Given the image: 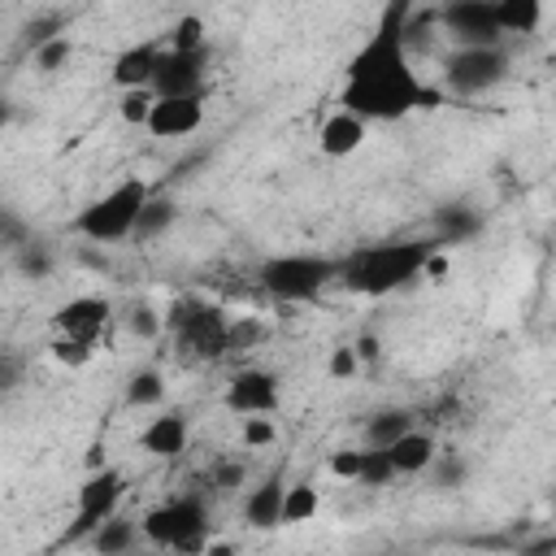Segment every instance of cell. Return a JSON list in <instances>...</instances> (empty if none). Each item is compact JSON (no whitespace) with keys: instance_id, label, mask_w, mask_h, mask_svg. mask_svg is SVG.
<instances>
[{"instance_id":"6da1fadb","label":"cell","mask_w":556,"mask_h":556,"mask_svg":"<svg viewBox=\"0 0 556 556\" xmlns=\"http://www.w3.org/2000/svg\"><path fill=\"white\" fill-rule=\"evenodd\" d=\"M439 252L434 239H391V243H365L348 256H339V282L356 295H395L413 278L426 274V261Z\"/></svg>"},{"instance_id":"7a4b0ae2","label":"cell","mask_w":556,"mask_h":556,"mask_svg":"<svg viewBox=\"0 0 556 556\" xmlns=\"http://www.w3.org/2000/svg\"><path fill=\"white\" fill-rule=\"evenodd\" d=\"M443 100H447V91L430 87L417 70L356 78V83H343V91H339L343 113H352L361 122H400V117H408L417 109H439Z\"/></svg>"},{"instance_id":"3957f363","label":"cell","mask_w":556,"mask_h":556,"mask_svg":"<svg viewBox=\"0 0 556 556\" xmlns=\"http://www.w3.org/2000/svg\"><path fill=\"white\" fill-rule=\"evenodd\" d=\"M256 282L278 304H304V300H317L326 287L339 282V256H321V252L265 256L256 269Z\"/></svg>"},{"instance_id":"277c9868","label":"cell","mask_w":556,"mask_h":556,"mask_svg":"<svg viewBox=\"0 0 556 556\" xmlns=\"http://www.w3.org/2000/svg\"><path fill=\"white\" fill-rule=\"evenodd\" d=\"M139 534L161 552L200 556L208 547V508L200 495H174L139 517Z\"/></svg>"},{"instance_id":"5b68a950","label":"cell","mask_w":556,"mask_h":556,"mask_svg":"<svg viewBox=\"0 0 556 556\" xmlns=\"http://www.w3.org/2000/svg\"><path fill=\"white\" fill-rule=\"evenodd\" d=\"M148 195H152V187L139 174L135 178H122L113 191H104L100 200H91L87 208H78V217L70 222V230L83 235L87 243H122V239H130L135 217L148 204Z\"/></svg>"},{"instance_id":"8992f818","label":"cell","mask_w":556,"mask_h":556,"mask_svg":"<svg viewBox=\"0 0 556 556\" xmlns=\"http://www.w3.org/2000/svg\"><path fill=\"white\" fill-rule=\"evenodd\" d=\"M161 321L169 326V334L178 339V348L187 356H195V361H222V356H230L226 352L230 317L217 304H208L200 295H182V300L169 304V313Z\"/></svg>"},{"instance_id":"52a82bcc","label":"cell","mask_w":556,"mask_h":556,"mask_svg":"<svg viewBox=\"0 0 556 556\" xmlns=\"http://www.w3.org/2000/svg\"><path fill=\"white\" fill-rule=\"evenodd\" d=\"M122 500H126V473L113 469V465L91 469V473L83 478L78 495H74V517H70L61 543H87L91 530H96L100 521H109V517L122 508Z\"/></svg>"},{"instance_id":"ba28073f","label":"cell","mask_w":556,"mask_h":556,"mask_svg":"<svg viewBox=\"0 0 556 556\" xmlns=\"http://www.w3.org/2000/svg\"><path fill=\"white\" fill-rule=\"evenodd\" d=\"M508 52L504 43L500 48H452L443 52V83L447 91L456 96H478V91H491L508 78Z\"/></svg>"},{"instance_id":"9c48e42d","label":"cell","mask_w":556,"mask_h":556,"mask_svg":"<svg viewBox=\"0 0 556 556\" xmlns=\"http://www.w3.org/2000/svg\"><path fill=\"white\" fill-rule=\"evenodd\" d=\"M439 30L456 48H500L504 35L495 30V4L486 0H452L439 9Z\"/></svg>"},{"instance_id":"30bf717a","label":"cell","mask_w":556,"mask_h":556,"mask_svg":"<svg viewBox=\"0 0 556 556\" xmlns=\"http://www.w3.org/2000/svg\"><path fill=\"white\" fill-rule=\"evenodd\" d=\"M204 83H208V48L200 52H169L161 48L156 56V74H152V96L156 100H169V96H204Z\"/></svg>"},{"instance_id":"8fae6325","label":"cell","mask_w":556,"mask_h":556,"mask_svg":"<svg viewBox=\"0 0 556 556\" xmlns=\"http://www.w3.org/2000/svg\"><path fill=\"white\" fill-rule=\"evenodd\" d=\"M222 404H226L235 417H269V413H278V404H282L278 374H269V369H261V365H243V369L226 382Z\"/></svg>"},{"instance_id":"7c38bea8","label":"cell","mask_w":556,"mask_h":556,"mask_svg":"<svg viewBox=\"0 0 556 556\" xmlns=\"http://www.w3.org/2000/svg\"><path fill=\"white\" fill-rule=\"evenodd\" d=\"M113 317V304L104 295H70L56 313H52V330L61 339H83V343H96L104 334Z\"/></svg>"},{"instance_id":"4fadbf2b","label":"cell","mask_w":556,"mask_h":556,"mask_svg":"<svg viewBox=\"0 0 556 556\" xmlns=\"http://www.w3.org/2000/svg\"><path fill=\"white\" fill-rule=\"evenodd\" d=\"M204 122V96H169V100H156L143 130L152 139H182V135H195Z\"/></svg>"},{"instance_id":"5bb4252c","label":"cell","mask_w":556,"mask_h":556,"mask_svg":"<svg viewBox=\"0 0 556 556\" xmlns=\"http://www.w3.org/2000/svg\"><path fill=\"white\" fill-rule=\"evenodd\" d=\"M187 439H191V421H187L182 408H165V413H156V417L139 430V447H143L148 456H156V460L182 456V452H187Z\"/></svg>"},{"instance_id":"9a60e30c","label":"cell","mask_w":556,"mask_h":556,"mask_svg":"<svg viewBox=\"0 0 556 556\" xmlns=\"http://www.w3.org/2000/svg\"><path fill=\"white\" fill-rule=\"evenodd\" d=\"M387 452V460H391V469H395V478H417V473H426L430 465H434V456H439V443H434V434L430 430H408V434H400L391 447H382Z\"/></svg>"},{"instance_id":"2e32d148","label":"cell","mask_w":556,"mask_h":556,"mask_svg":"<svg viewBox=\"0 0 556 556\" xmlns=\"http://www.w3.org/2000/svg\"><path fill=\"white\" fill-rule=\"evenodd\" d=\"M156 56H161V43H130L126 52H117L109 78L117 91H139V87H152V74H156Z\"/></svg>"},{"instance_id":"e0dca14e","label":"cell","mask_w":556,"mask_h":556,"mask_svg":"<svg viewBox=\"0 0 556 556\" xmlns=\"http://www.w3.org/2000/svg\"><path fill=\"white\" fill-rule=\"evenodd\" d=\"M482 235V213L473 208V204H465V200H456V204H439L434 208V243L439 248H447V243H469V239H478Z\"/></svg>"},{"instance_id":"ac0fdd59","label":"cell","mask_w":556,"mask_h":556,"mask_svg":"<svg viewBox=\"0 0 556 556\" xmlns=\"http://www.w3.org/2000/svg\"><path fill=\"white\" fill-rule=\"evenodd\" d=\"M282 491H287L282 473H269L261 486H252V491H248V500H243V521H248L252 530H278Z\"/></svg>"},{"instance_id":"d6986e66","label":"cell","mask_w":556,"mask_h":556,"mask_svg":"<svg viewBox=\"0 0 556 556\" xmlns=\"http://www.w3.org/2000/svg\"><path fill=\"white\" fill-rule=\"evenodd\" d=\"M361 143H365V122L352 117V113H343V109L330 113V117L321 122V130H317L321 156H352Z\"/></svg>"},{"instance_id":"ffe728a7","label":"cell","mask_w":556,"mask_h":556,"mask_svg":"<svg viewBox=\"0 0 556 556\" xmlns=\"http://www.w3.org/2000/svg\"><path fill=\"white\" fill-rule=\"evenodd\" d=\"M178 222V204L169 200V195H148V204L139 208V217H135V230H130V239L135 243H152V239H161L169 226Z\"/></svg>"},{"instance_id":"44dd1931","label":"cell","mask_w":556,"mask_h":556,"mask_svg":"<svg viewBox=\"0 0 556 556\" xmlns=\"http://www.w3.org/2000/svg\"><path fill=\"white\" fill-rule=\"evenodd\" d=\"M135 539H139V526H135L130 517L113 513L109 521H100V526L91 530V539H87V543L96 547V556H130Z\"/></svg>"},{"instance_id":"7402d4cb","label":"cell","mask_w":556,"mask_h":556,"mask_svg":"<svg viewBox=\"0 0 556 556\" xmlns=\"http://www.w3.org/2000/svg\"><path fill=\"white\" fill-rule=\"evenodd\" d=\"M539 22H543L539 0H500L495 4V30L500 35H534Z\"/></svg>"},{"instance_id":"603a6c76","label":"cell","mask_w":556,"mask_h":556,"mask_svg":"<svg viewBox=\"0 0 556 556\" xmlns=\"http://www.w3.org/2000/svg\"><path fill=\"white\" fill-rule=\"evenodd\" d=\"M413 430V413L408 408H382L365 421V447H391L400 434Z\"/></svg>"},{"instance_id":"cb8c5ba5","label":"cell","mask_w":556,"mask_h":556,"mask_svg":"<svg viewBox=\"0 0 556 556\" xmlns=\"http://www.w3.org/2000/svg\"><path fill=\"white\" fill-rule=\"evenodd\" d=\"M317 508H321L317 486H313V482H291V486L282 491L278 526H304V521H313V517H317Z\"/></svg>"},{"instance_id":"d4e9b609","label":"cell","mask_w":556,"mask_h":556,"mask_svg":"<svg viewBox=\"0 0 556 556\" xmlns=\"http://www.w3.org/2000/svg\"><path fill=\"white\" fill-rule=\"evenodd\" d=\"M161 400H165V374L161 369L143 365V369H135L126 378V404L130 408H156Z\"/></svg>"},{"instance_id":"484cf974","label":"cell","mask_w":556,"mask_h":556,"mask_svg":"<svg viewBox=\"0 0 556 556\" xmlns=\"http://www.w3.org/2000/svg\"><path fill=\"white\" fill-rule=\"evenodd\" d=\"M165 48H169V52H200V48H208V39H204V17H200V13L174 17V26L165 30Z\"/></svg>"},{"instance_id":"4316f807","label":"cell","mask_w":556,"mask_h":556,"mask_svg":"<svg viewBox=\"0 0 556 556\" xmlns=\"http://www.w3.org/2000/svg\"><path fill=\"white\" fill-rule=\"evenodd\" d=\"M13 261H17V269H22L26 278H52V269H56L52 243H43V239H35V235L13 252Z\"/></svg>"},{"instance_id":"83f0119b","label":"cell","mask_w":556,"mask_h":556,"mask_svg":"<svg viewBox=\"0 0 556 556\" xmlns=\"http://www.w3.org/2000/svg\"><path fill=\"white\" fill-rule=\"evenodd\" d=\"M361 452H365V456H361V473H356V482L369 486V491L391 486V482H395V469H391L387 452H382V447H361Z\"/></svg>"},{"instance_id":"f1b7e54d","label":"cell","mask_w":556,"mask_h":556,"mask_svg":"<svg viewBox=\"0 0 556 556\" xmlns=\"http://www.w3.org/2000/svg\"><path fill=\"white\" fill-rule=\"evenodd\" d=\"M152 104H156V96H152L148 87H139V91H122V96H117V117H122L126 126H143L148 113H152Z\"/></svg>"},{"instance_id":"f546056e","label":"cell","mask_w":556,"mask_h":556,"mask_svg":"<svg viewBox=\"0 0 556 556\" xmlns=\"http://www.w3.org/2000/svg\"><path fill=\"white\" fill-rule=\"evenodd\" d=\"M48 352H52V361L56 365H65V369H83L91 356H96V343H83V339H52L48 343Z\"/></svg>"},{"instance_id":"4dcf8cb0","label":"cell","mask_w":556,"mask_h":556,"mask_svg":"<svg viewBox=\"0 0 556 556\" xmlns=\"http://www.w3.org/2000/svg\"><path fill=\"white\" fill-rule=\"evenodd\" d=\"M26 382V356L13 348H0V400H9Z\"/></svg>"},{"instance_id":"1f68e13d","label":"cell","mask_w":556,"mask_h":556,"mask_svg":"<svg viewBox=\"0 0 556 556\" xmlns=\"http://www.w3.org/2000/svg\"><path fill=\"white\" fill-rule=\"evenodd\" d=\"M22 35H26V48L39 52L48 39H61V35H65V17H61V13H43V17H35Z\"/></svg>"},{"instance_id":"d6a6232c","label":"cell","mask_w":556,"mask_h":556,"mask_svg":"<svg viewBox=\"0 0 556 556\" xmlns=\"http://www.w3.org/2000/svg\"><path fill=\"white\" fill-rule=\"evenodd\" d=\"M70 56H74V39H70V35H61V39H48V43L35 52V65H39L43 74H56Z\"/></svg>"},{"instance_id":"836d02e7","label":"cell","mask_w":556,"mask_h":556,"mask_svg":"<svg viewBox=\"0 0 556 556\" xmlns=\"http://www.w3.org/2000/svg\"><path fill=\"white\" fill-rule=\"evenodd\" d=\"M426 473H434V478H439V486H460V482H465V473H469V465H465L456 452H439V456H434V465H430Z\"/></svg>"},{"instance_id":"e575fe53","label":"cell","mask_w":556,"mask_h":556,"mask_svg":"<svg viewBox=\"0 0 556 556\" xmlns=\"http://www.w3.org/2000/svg\"><path fill=\"white\" fill-rule=\"evenodd\" d=\"M26 239H30L26 222H22L13 208H4V204H0V252H17Z\"/></svg>"},{"instance_id":"d590c367","label":"cell","mask_w":556,"mask_h":556,"mask_svg":"<svg viewBox=\"0 0 556 556\" xmlns=\"http://www.w3.org/2000/svg\"><path fill=\"white\" fill-rule=\"evenodd\" d=\"M356 369H361V361H356V352H352V343H339V348H330V361H326V374H330L334 382H348V378H356Z\"/></svg>"},{"instance_id":"8d00e7d4","label":"cell","mask_w":556,"mask_h":556,"mask_svg":"<svg viewBox=\"0 0 556 556\" xmlns=\"http://www.w3.org/2000/svg\"><path fill=\"white\" fill-rule=\"evenodd\" d=\"M126 326H130V334H139V339H156L165 321L156 317V308H152V304H135V308H130V317H126Z\"/></svg>"},{"instance_id":"74e56055","label":"cell","mask_w":556,"mask_h":556,"mask_svg":"<svg viewBox=\"0 0 556 556\" xmlns=\"http://www.w3.org/2000/svg\"><path fill=\"white\" fill-rule=\"evenodd\" d=\"M278 439V426L269 417H243V447H269Z\"/></svg>"},{"instance_id":"f35d334b","label":"cell","mask_w":556,"mask_h":556,"mask_svg":"<svg viewBox=\"0 0 556 556\" xmlns=\"http://www.w3.org/2000/svg\"><path fill=\"white\" fill-rule=\"evenodd\" d=\"M261 334H265V330H261V321H252V317H243V321H230V330H226V352L252 348Z\"/></svg>"},{"instance_id":"ab89813d","label":"cell","mask_w":556,"mask_h":556,"mask_svg":"<svg viewBox=\"0 0 556 556\" xmlns=\"http://www.w3.org/2000/svg\"><path fill=\"white\" fill-rule=\"evenodd\" d=\"M361 456H365V452H334V456H330V473L356 482V473H361Z\"/></svg>"},{"instance_id":"60d3db41","label":"cell","mask_w":556,"mask_h":556,"mask_svg":"<svg viewBox=\"0 0 556 556\" xmlns=\"http://www.w3.org/2000/svg\"><path fill=\"white\" fill-rule=\"evenodd\" d=\"M352 352H356L361 365H374V361L382 356V343H378V334H361V339L352 343Z\"/></svg>"},{"instance_id":"b9f144b4","label":"cell","mask_w":556,"mask_h":556,"mask_svg":"<svg viewBox=\"0 0 556 556\" xmlns=\"http://www.w3.org/2000/svg\"><path fill=\"white\" fill-rule=\"evenodd\" d=\"M239 482H243V465H217V473H213V486L217 491H230Z\"/></svg>"},{"instance_id":"7bdbcfd3","label":"cell","mask_w":556,"mask_h":556,"mask_svg":"<svg viewBox=\"0 0 556 556\" xmlns=\"http://www.w3.org/2000/svg\"><path fill=\"white\" fill-rule=\"evenodd\" d=\"M517 556H556V539L552 534H543V539H534V543H526Z\"/></svg>"},{"instance_id":"ee69618b","label":"cell","mask_w":556,"mask_h":556,"mask_svg":"<svg viewBox=\"0 0 556 556\" xmlns=\"http://www.w3.org/2000/svg\"><path fill=\"white\" fill-rule=\"evenodd\" d=\"M204 556H235V552H230L226 543H208V547H204Z\"/></svg>"},{"instance_id":"f6af8a7d","label":"cell","mask_w":556,"mask_h":556,"mask_svg":"<svg viewBox=\"0 0 556 556\" xmlns=\"http://www.w3.org/2000/svg\"><path fill=\"white\" fill-rule=\"evenodd\" d=\"M4 126H9V104L0 100V130H4Z\"/></svg>"},{"instance_id":"bcb514c9","label":"cell","mask_w":556,"mask_h":556,"mask_svg":"<svg viewBox=\"0 0 556 556\" xmlns=\"http://www.w3.org/2000/svg\"><path fill=\"white\" fill-rule=\"evenodd\" d=\"M391 556H404V552H391Z\"/></svg>"}]
</instances>
